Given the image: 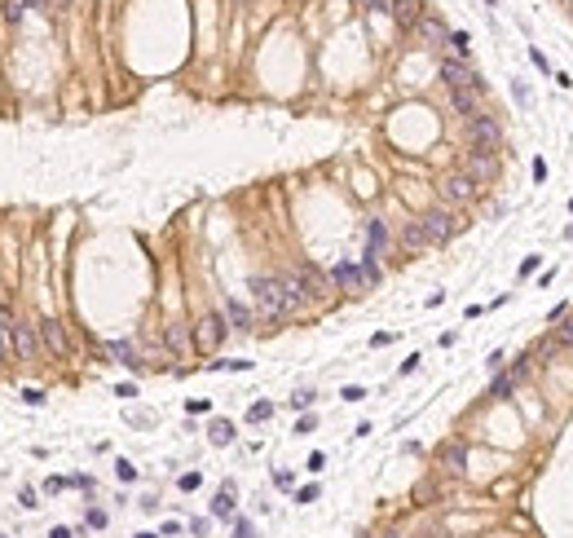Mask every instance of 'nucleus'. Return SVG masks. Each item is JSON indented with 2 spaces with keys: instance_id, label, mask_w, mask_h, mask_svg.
Returning <instances> with one entry per match:
<instances>
[{
  "instance_id": "nucleus-1",
  "label": "nucleus",
  "mask_w": 573,
  "mask_h": 538,
  "mask_svg": "<svg viewBox=\"0 0 573 538\" xmlns=\"http://www.w3.org/2000/svg\"><path fill=\"white\" fill-rule=\"evenodd\" d=\"M252 301L260 309V318H291V305H286L282 278H252Z\"/></svg>"
},
{
  "instance_id": "nucleus-2",
  "label": "nucleus",
  "mask_w": 573,
  "mask_h": 538,
  "mask_svg": "<svg viewBox=\"0 0 573 538\" xmlns=\"http://www.w3.org/2000/svg\"><path fill=\"white\" fill-rule=\"evenodd\" d=\"M424 225V234H428V247H437V243H446V238H455L463 230V221L455 217V212H446V208H433L428 217L419 221Z\"/></svg>"
},
{
  "instance_id": "nucleus-3",
  "label": "nucleus",
  "mask_w": 573,
  "mask_h": 538,
  "mask_svg": "<svg viewBox=\"0 0 573 538\" xmlns=\"http://www.w3.org/2000/svg\"><path fill=\"white\" fill-rule=\"evenodd\" d=\"M221 340H225V318L221 314H203L199 327H194V349L212 353V349H221Z\"/></svg>"
},
{
  "instance_id": "nucleus-4",
  "label": "nucleus",
  "mask_w": 573,
  "mask_h": 538,
  "mask_svg": "<svg viewBox=\"0 0 573 538\" xmlns=\"http://www.w3.org/2000/svg\"><path fill=\"white\" fill-rule=\"evenodd\" d=\"M468 133H472V146L476 150H498V146H503V128H498L489 115H472V128H468Z\"/></svg>"
},
{
  "instance_id": "nucleus-5",
  "label": "nucleus",
  "mask_w": 573,
  "mask_h": 538,
  "mask_svg": "<svg viewBox=\"0 0 573 538\" xmlns=\"http://www.w3.org/2000/svg\"><path fill=\"white\" fill-rule=\"evenodd\" d=\"M463 172H468L476 186H481V181H494V177H498V154L494 150H472L468 159H463Z\"/></svg>"
},
{
  "instance_id": "nucleus-6",
  "label": "nucleus",
  "mask_w": 573,
  "mask_h": 538,
  "mask_svg": "<svg viewBox=\"0 0 573 538\" xmlns=\"http://www.w3.org/2000/svg\"><path fill=\"white\" fill-rule=\"evenodd\" d=\"M476 190H481V186H476L468 172H450L446 181H441V195H446V203H472Z\"/></svg>"
},
{
  "instance_id": "nucleus-7",
  "label": "nucleus",
  "mask_w": 573,
  "mask_h": 538,
  "mask_svg": "<svg viewBox=\"0 0 573 538\" xmlns=\"http://www.w3.org/2000/svg\"><path fill=\"white\" fill-rule=\"evenodd\" d=\"M295 274H300V283H304L309 301H327V296H331V278H327V274H322L318 265H309V260H304V265L295 269Z\"/></svg>"
},
{
  "instance_id": "nucleus-8",
  "label": "nucleus",
  "mask_w": 573,
  "mask_h": 538,
  "mask_svg": "<svg viewBox=\"0 0 573 538\" xmlns=\"http://www.w3.org/2000/svg\"><path fill=\"white\" fill-rule=\"evenodd\" d=\"M441 80H446L450 89H481V80L472 75V66L468 62H455V57H450V62H441Z\"/></svg>"
},
{
  "instance_id": "nucleus-9",
  "label": "nucleus",
  "mask_w": 573,
  "mask_h": 538,
  "mask_svg": "<svg viewBox=\"0 0 573 538\" xmlns=\"http://www.w3.org/2000/svg\"><path fill=\"white\" fill-rule=\"evenodd\" d=\"M40 340H44V349H49L53 357H66V331H62V322H57V318L40 322Z\"/></svg>"
},
{
  "instance_id": "nucleus-10",
  "label": "nucleus",
  "mask_w": 573,
  "mask_h": 538,
  "mask_svg": "<svg viewBox=\"0 0 573 538\" xmlns=\"http://www.w3.org/2000/svg\"><path fill=\"white\" fill-rule=\"evenodd\" d=\"M282 292H286V305H291V314H300V309L309 305V292H304L300 274H282Z\"/></svg>"
},
{
  "instance_id": "nucleus-11",
  "label": "nucleus",
  "mask_w": 573,
  "mask_h": 538,
  "mask_svg": "<svg viewBox=\"0 0 573 538\" xmlns=\"http://www.w3.org/2000/svg\"><path fill=\"white\" fill-rule=\"evenodd\" d=\"M415 31H419V40H424V44H450V35H446V22H441V18H433V14H424V18H419V27H415Z\"/></svg>"
},
{
  "instance_id": "nucleus-12",
  "label": "nucleus",
  "mask_w": 573,
  "mask_h": 538,
  "mask_svg": "<svg viewBox=\"0 0 573 538\" xmlns=\"http://www.w3.org/2000/svg\"><path fill=\"white\" fill-rule=\"evenodd\" d=\"M388 14L401 22V27H419V18H424V9H419V0H392L388 5Z\"/></svg>"
},
{
  "instance_id": "nucleus-13",
  "label": "nucleus",
  "mask_w": 573,
  "mask_h": 538,
  "mask_svg": "<svg viewBox=\"0 0 573 538\" xmlns=\"http://www.w3.org/2000/svg\"><path fill=\"white\" fill-rule=\"evenodd\" d=\"M481 93H485V84L481 89H455V93H450V106H455L459 115H472L476 106H481Z\"/></svg>"
},
{
  "instance_id": "nucleus-14",
  "label": "nucleus",
  "mask_w": 573,
  "mask_h": 538,
  "mask_svg": "<svg viewBox=\"0 0 573 538\" xmlns=\"http://www.w3.org/2000/svg\"><path fill=\"white\" fill-rule=\"evenodd\" d=\"M336 283L344 287V292H366V274L357 265H336Z\"/></svg>"
},
{
  "instance_id": "nucleus-15",
  "label": "nucleus",
  "mask_w": 573,
  "mask_h": 538,
  "mask_svg": "<svg viewBox=\"0 0 573 538\" xmlns=\"http://www.w3.org/2000/svg\"><path fill=\"white\" fill-rule=\"evenodd\" d=\"M441 463H446V472H463V468H468V450H463L459 446V441H450V446H441Z\"/></svg>"
},
{
  "instance_id": "nucleus-16",
  "label": "nucleus",
  "mask_w": 573,
  "mask_h": 538,
  "mask_svg": "<svg viewBox=\"0 0 573 538\" xmlns=\"http://www.w3.org/2000/svg\"><path fill=\"white\" fill-rule=\"evenodd\" d=\"M401 247H406V252H419V247H428V234H424L419 221H406L401 225Z\"/></svg>"
},
{
  "instance_id": "nucleus-17",
  "label": "nucleus",
  "mask_w": 573,
  "mask_h": 538,
  "mask_svg": "<svg viewBox=\"0 0 573 538\" xmlns=\"http://www.w3.org/2000/svg\"><path fill=\"white\" fill-rule=\"evenodd\" d=\"M516 384H520L516 370H511V375H498V379H494V388H489V397H511V393H516Z\"/></svg>"
},
{
  "instance_id": "nucleus-18",
  "label": "nucleus",
  "mask_w": 573,
  "mask_h": 538,
  "mask_svg": "<svg viewBox=\"0 0 573 538\" xmlns=\"http://www.w3.org/2000/svg\"><path fill=\"white\" fill-rule=\"evenodd\" d=\"M212 517H234V490L225 485L217 499H212Z\"/></svg>"
},
{
  "instance_id": "nucleus-19",
  "label": "nucleus",
  "mask_w": 573,
  "mask_h": 538,
  "mask_svg": "<svg viewBox=\"0 0 573 538\" xmlns=\"http://www.w3.org/2000/svg\"><path fill=\"white\" fill-rule=\"evenodd\" d=\"M18 336V327H14V318H9V309H0V357H5L9 349V340Z\"/></svg>"
},
{
  "instance_id": "nucleus-20",
  "label": "nucleus",
  "mask_w": 573,
  "mask_h": 538,
  "mask_svg": "<svg viewBox=\"0 0 573 538\" xmlns=\"http://www.w3.org/2000/svg\"><path fill=\"white\" fill-rule=\"evenodd\" d=\"M366 238H371V256L384 252V243H388V234H384V221H371V230H366Z\"/></svg>"
},
{
  "instance_id": "nucleus-21",
  "label": "nucleus",
  "mask_w": 573,
  "mask_h": 538,
  "mask_svg": "<svg viewBox=\"0 0 573 538\" xmlns=\"http://www.w3.org/2000/svg\"><path fill=\"white\" fill-rule=\"evenodd\" d=\"M225 314H230V322H234V327H252V314H247V309L243 305H238V301H230V305H225Z\"/></svg>"
},
{
  "instance_id": "nucleus-22",
  "label": "nucleus",
  "mask_w": 573,
  "mask_h": 538,
  "mask_svg": "<svg viewBox=\"0 0 573 538\" xmlns=\"http://www.w3.org/2000/svg\"><path fill=\"white\" fill-rule=\"evenodd\" d=\"M111 353L119 357V362H128V366H137V349L128 340H111Z\"/></svg>"
},
{
  "instance_id": "nucleus-23",
  "label": "nucleus",
  "mask_w": 573,
  "mask_h": 538,
  "mask_svg": "<svg viewBox=\"0 0 573 538\" xmlns=\"http://www.w3.org/2000/svg\"><path fill=\"white\" fill-rule=\"evenodd\" d=\"M212 441H217V446H230V441H234V424L217 420V424H212Z\"/></svg>"
},
{
  "instance_id": "nucleus-24",
  "label": "nucleus",
  "mask_w": 573,
  "mask_h": 538,
  "mask_svg": "<svg viewBox=\"0 0 573 538\" xmlns=\"http://www.w3.org/2000/svg\"><path fill=\"white\" fill-rule=\"evenodd\" d=\"M168 344H172L176 353L190 349V336H185V327H181V322H172V327H168Z\"/></svg>"
},
{
  "instance_id": "nucleus-25",
  "label": "nucleus",
  "mask_w": 573,
  "mask_h": 538,
  "mask_svg": "<svg viewBox=\"0 0 573 538\" xmlns=\"http://www.w3.org/2000/svg\"><path fill=\"white\" fill-rule=\"evenodd\" d=\"M556 344H560V349H573V318H565L556 327Z\"/></svg>"
},
{
  "instance_id": "nucleus-26",
  "label": "nucleus",
  "mask_w": 573,
  "mask_h": 538,
  "mask_svg": "<svg viewBox=\"0 0 573 538\" xmlns=\"http://www.w3.org/2000/svg\"><path fill=\"white\" fill-rule=\"evenodd\" d=\"M22 14H27V0H5V18L9 22H22Z\"/></svg>"
},
{
  "instance_id": "nucleus-27",
  "label": "nucleus",
  "mask_w": 573,
  "mask_h": 538,
  "mask_svg": "<svg viewBox=\"0 0 573 538\" xmlns=\"http://www.w3.org/2000/svg\"><path fill=\"white\" fill-rule=\"evenodd\" d=\"M450 49H455V53L463 57V53L472 49V40H468V35H463V31H450Z\"/></svg>"
},
{
  "instance_id": "nucleus-28",
  "label": "nucleus",
  "mask_w": 573,
  "mask_h": 538,
  "mask_svg": "<svg viewBox=\"0 0 573 538\" xmlns=\"http://www.w3.org/2000/svg\"><path fill=\"white\" fill-rule=\"evenodd\" d=\"M269 415H273V406H269V402H256L252 411H247V420H252V424H260V420H269Z\"/></svg>"
},
{
  "instance_id": "nucleus-29",
  "label": "nucleus",
  "mask_w": 573,
  "mask_h": 538,
  "mask_svg": "<svg viewBox=\"0 0 573 538\" xmlns=\"http://www.w3.org/2000/svg\"><path fill=\"white\" fill-rule=\"evenodd\" d=\"M353 5H357V9H388L392 0H353Z\"/></svg>"
},
{
  "instance_id": "nucleus-30",
  "label": "nucleus",
  "mask_w": 573,
  "mask_h": 538,
  "mask_svg": "<svg viewBox=\"0 0 573 538\" xmlns=\"http://www.w3.org/2000/svg\"><path fill=\"white\" fill-rule=\"evenodd\" d=\"M14 340H18V349H22V353H31V349H35V344H31V336H27L22 327H18V336H14Z\"/></svg>"
},
{
  "instance_id": "nucleus-31",
  "label": "nucleus",
  "mask_w": 573,
  "mask_h": 538,
  "mask_svg": "<svg viewBox=\"0 0 573 538\" xmlns=\"http://www.w3.org/2000/svg\"><path fill=\"white\" fill-rule=\"evenodd\" d=\"M340 397H344V402H362V397H366V393H362V388H357V384H353V388H344V393H340Z\"/></svg>"
},
{
  "instance_id": "nucleus-32",
  "label": "nucleus",
  "mask_w": 573,
  "mask_h": 538,
  "mask_svg": "<svg viewBox=\"0 0 573 538\" xmlns=\"http://www.w3.org/2000/svg\"><path fill=\"white\" fill-rule=\"evenodd\" d=\"M295 499H300V503H313V499H318V485H304V490H300V494H295Z\"/></svg>"
},
{
  "instance_id": "nucleus-33",
  "label": "nucleus",
  "mask_w": 573,
  "mask_h": 538,
  "mask_svg": "<svg viewBox=\"0 0 573 538\" xmlns=\"http://www.w3.org/2000/svg\"><path fill=\"white\" fill-rule=\"evenodd\" d=\"M181 490H199V472H185L181 476Z\"/></svg>"
},
{
  "instance_id": "nucleus-34",
  "label": "nucleus",
  "mask_w": 573,
  "mask_h": 538,
  "mask_svg": "<svg viewBox=\"0 0 573 538\" xmlns=\"http://www.w3.org/2000/svg\"><path fill=\"white\" fill-rule=\"evenodd\" d=\"M66 5H71V0H44V9H53V14H62Z\"/></svg>"
},
{
  "instance_id": "nucleus-35",
  "label": "nucleus",
  "mask_w": 573,
  "mask_h": 538,
  "mask_svg": "<svg viewBox=\"0 0 573 538\" xmlns=\"http://www.w3.org/2000/svg\"><path fill=\"white\" fill-rule=\"evenodd\" d=\"M53 538H71V530H53Z\"/></svg>"
},
{
  "instance_id": "nucleus-36",
  "label": "nucleus",
  "mask_w": 573,
  "mask_h": 538,
  "mask_svg": "<svg viewBox=\"0 0 573 538\" xmlns=\"http://www.w3.org/2000/svg\"><path fill=\"white\" fill-rule=\"evenodd\" d=\"M137 538H154V534H137Z\"/></svg>"
},
{
  "instance_id": "nucleus-37",
  "label": "nucleus",
  "mask_w": 573,
  "mask_h": 538,
  "mask_svg": "<svg viewBox=\"0 0 573 538\" xmlns=\"http://www.w3.org/2000/svg\"><path fill=\"white\" fill-rule=\"evenodd\" d=\"M569 212H573V199H569Z\"/></svg>"
},
{
  "instance_id": "nucleus-38",
  "label": "nucleus",
  "mask_w": 573,
  "mask_h": 538,
  "mask_svg": "<svg viewBox=\"0 0 573 538\" xmlns=\"http://www.w3.org/2000/svg\"><path fill=\"white\" fill-rule=\"evenodd\" d=\"M238 5H247V0H238Z\"/></svg>"
},
{
  "instance_id": "nucleus-39",
  "label": "nucleus",
  "mask_w": 573,
  "mask_h": 538,
  "mask_svg": "<svg viewBox=\"0 0 573 538\" xmlns=\"http://www.w3.org/2000/svg\"><path fill=\"white\" fill-rule=\"evenodd\" d=\"M388 538H397V534H388Z\"/></svg>"
},
{
  "instance_id": "nucleus-40",
  "label": "nucleus",
  "mask_w": 573,
  "mask_h": 538,
  "mask_svg": "<svg viewBox=\"0 0 573 538\" xmlns=\"http://www.w3.org/2000/svg\"><path fill=\"white\" fill-rule=\"evenodd\" d=\"M0 5H5V0H0Z\"/></svg>"
}]
</instances>
